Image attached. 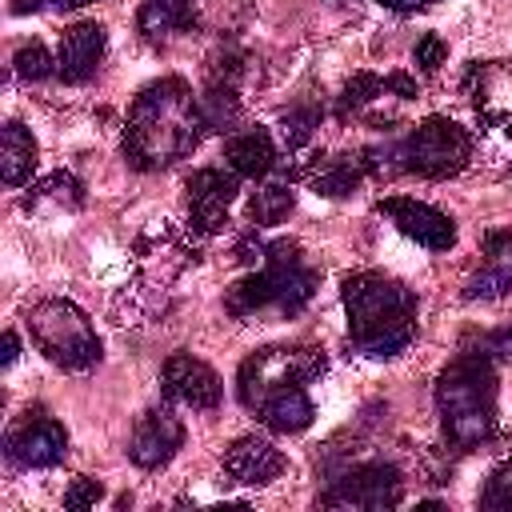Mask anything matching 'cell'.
Returning <instances> with one entry per match:
<instances>
[{"label": "cell", "mask_w": 512, "mask_h": 512, "mask_svg": "<svg viewBox=\"0 0 512 512\" xmlns=\"http://www.w3.org/2000/svg\"><path fill=\"white\" fill-rule=\"evenodd\" d=\"M204 132L208 124L200 116V96H192V84L184 76H160L136 92L120 148L136 172H160L192 156Z\"/></svg>", "instance_id": "1"}, {"label": "cell", "mask_w": 512, "mask_h": 512, "mask_svg": "<svg viewBox=\"0 0 512 512\" xmlns=\"http://www.w3.org/2000/svg\"><path fill=\"white\" fill-rule=\"evenodd\" d=\"M348 344L360 356L392 360L416 340V292L384 272H352L340 288Z\"/></svg>", "instance_id": "2"}, {"label": "cell", "mask_w": 512, "mask_h": 512, "mask_svg": "<svg viewBox=\"0 0 512 512\" xmlns=\"http://www.w3.org/2000/svg\"><path fill=\"white\" fill-rule=\"evenodd\" d=\"M496 356H488L480 344L464 348L440 376H436V412L444 440L456 452L480 448L496 436Z\"/></svg>", "instance_id": "3"}, {"label": "cell", "mask_w": 512, "mask_h": 512, "mask_svg": "<svg viewBox=\"0 0 512 512\" xmlns=\"http://www.w3.org/2000/svg\"><path fill=\"white\" fill-rule=\"evenodd\" d=\"M316 284H320V272L304 264L300 244L272 240V244H264V268L236 280L224 292V312L236 320L256 316L264 308H276L280 316H296L316 296Z\"/></svg>", "instance_id": "4"}, {"label": "cell", "mask_w": 512, "mask_h": 512, "mask_svg": "<svg viewBox=\"0 0 512 512\" xmlns=\"http://www.w3.org/2000/svg\"><path fill=\"white\" fill-rule=\"evenodd\" d=\"M28 324V336L32 344L52 360L60 364L64 372H88L100 364L104 356V344L92 328V320L64 296H48V300H36L24 316Z\"/></svg>", "instance_id": "5"}, {"label": "cell", "mask_w": 512, "mask_h": 512, "mask_svg": "<svg viewBox=\"0 0 512 512\" xmlns=\"http://www.w3.org/2000/svg\"><path fill=\"white\" fill-rule=\"evenodd\" d=\"M472 156V136L448 120V116H428L420 120L400 148H392V160H400L396 168L400 172H416V176H428V180H444V176H456Z\"/></svg>", "instance_id": "6"}, {"label": "cell", "mask_w": 512, "mask_h": 512, "mask_svg": "<svg viewBox=\"0 0 512 512\" xmlns=\"http://www.w3.org/2000/svg\"><path fill=\"white\" fill-rule=\"evenodd\" d=\"M324 368H328V360H324L320 348H260V352H252L240 364V372H236V396L252 412L256 400H260V392L268 384H276V380H300V384H308V380L324 376Z\"/></svg>", "instance_id": "7"}, {"label": "cell", "mask_w": 512, "mask_h": 512, "mask_svg": "<svg viewBox=\"0 0 512 512\" xmlns=\"http://www.w3.org/2000/svg\"><path fill=\"white\" fill-rule=\"evenodd\" d=\"M400 500H404V480H400L396 464H388V460L356 464V468L340 472L320 492L324 508H364V512H376V508H396Z\"/></svg>", "instance_id": "8"}, {"label": "cell", "mask_w": 512, "mask_h": 512, "mask_svg": "<svg viewBox=\"0 0 512 512\" xmlns=\"http://www.w3.org/2000/svg\"><path fill=\"white\" fill-rule=\"evenodd\" d=\"M184 192H188V224L200 236H212L228 224V208L240 192V176L232 168H196Z\"/></svg>", "instance_id": "9"}, {"label": "cell", "mask_w": 512, "mask_h": 512, "mask_svg": "<svg viewBox=\"0 0 512 512\" xmlns=\"http://www.w3.org/2000/svg\"><path fill=\"white\" fill-rule=\"evenodd\" d=\"M376 212L388 216L400 236L416 240V244L428 248V252H448V248L456 244V220H452L448 212H440V208L416 200V196H384V200L376 204Z\"/></svg>", "instance_id": "10"}, {"label": "cell", "mask_w": 512, "mask_h": 512, "mask_svg": "<svg viewBox=\"0 0 512 512\" xmlns=\"http://www.w3.org/2000/svg\"><path fill=\"white\" fill-rule=\"evenodd\" d=\"M160 384L164 396L192 408V412H212L224 400V384L216 376V368H208L204 360L188 356V352H172L160 368Z\"/></svg>", "instance_id": "11"}, {"label": "cell", "mask_w": 512, "mask_h": 512, "mask_svg": "<svg viewBox=\"0 0 512 512\" xmlns=\"http://www.w3.org/2000/svg\"><path fill=\"white\" fill-rule=\"evenodd\" d=\"M180 444H184V424L172 412V404H152L128 436V460L152 472V468H164L180 452Z\"/></svg>", "instance_id": "12"}, {"label": "cell", "mask_w": 512, "mask_h": 512, "mask_svg": "<svg viewBox=\"0 0 512 512\" xmlns=\"http://www.w3.org/2000/svg\"><path fill=\"white\" fill-rule=\"evenodd\" d=\"M4 456L16 468H52L68 456V432L52 416H28L4 436Z\"/></svg>", "instance_id": "13"}, {"label": "cell", "mask_w": 512, "mask_h": 512, "mask_svg": "<svg viewBox=\"0 0 512 512\" xmlns=\"http://www.w3.org/2000/svg\"><path fill=\"white\" fill-rule=\"evenodd\" d=\"M108 52V32L96 20H80L72 28H64L60 48H56V80L64 84H84L96 76L100 60Z\"/></svg>", "instance_id": "14"}, {"label": "cell", "mask_w": 512, "mask_h": 512, "mask_svg": "<svg viewBox=\"0 0 512 512\" xmlns=\"http://www.w3.org/2000/svg\"><path fill=\"white\" fill-rule=\"evenodd\" d=\"M252 412L260 416V424H264L268 432H276V436H296V432H304V428L312 424L316 404H312V396L304 392L300 380H276V384H268V388L260 392V400H256Z\"/></svg>", "instance_id": "15"}, {"label": "cell", "mask_w": 512, "mask_h": 512, "mask_svg": "<svg viewBox=\"0 0 512 512\" xmlns=\"http://www.w3.org/2000/svg\"><path fill=\"white\" fill-rule=\"evenodd\" d=\"M284 468H288L284 452L264 436H240L224 448V472L232 476V484L260 488V484H272Z\"/></svg>", "instance_id": "16"}, {"label": "cell", "mask_w": 512, "mask_h": 512, "mask_svg": "<svg viewBox=\"0 0 512 512\" xmlns=\"http://www.w3.org/2000/svg\"><path fill=\"white\" fill-rule=\"evenodd\" d=\"M512 292V228L484 236V268L464 284V300H496Z\"/></svg>", "instance_id": "17"}, {"label": "cell", "mask_w": 512, "mask_h": 512, "mask_svg": "<svg viewBox=\"0 0 512 512\" xmlns=\"http://www.w3.org/2000/svg\"><path fill=\"white\" fill-rule=\"evenodd\" d=\"M224 164H228L240 180H260V176H268V172L280 164L268 128H244V132H232V136L224 140Z\"/></svg>", "instance_id": "18"}, {"label": "cell", "mask_w": 512, "mask_h": 512, "mask_svg": "<svg viewBox=\"0 0 512 512\" xmlns=\"http://www.w3.org/2000/svg\"><path fill=\"white\" fill-rule=\"evenodd\" d=\"M136 32L144 40L200 32V12L192 8V0H144L136 12Z\"/></svg>", "instance_id": "19"}, {"label": "cell", "mask_w": 512, "mask_h": 512, "mask_svg": "<svg viewBox=\"0 0 512 512\" xmlns=\"http://www.w3.org/2000/svg\"><path fill=\"white\" fill-rule=\"evenodd\" d=\"M36 136L20 124V120H8L4 132H0V176L8 188H20L32 172H36Z\"/></svg>", "instance_id": "20"}, {"label": "cell", "mask_w": 512, "mask_h": 512, "mask_svg": "<svg viewBox=\"0 0 512 512\" xmlns=\"http://www.w3.org/2000/svg\"><path fill=\"white\" fill-rule=\"evenodd\" d=\"M360 180H364V164H360V160H352V156L324 160V164L308 176V184L316 188V196H328V200L352 196V192L360 188Z\"/></svg>", "instance_id": "21"}, {"label": "cell", "mask_w": 512, "mask_h": 512, "mask_svg": "<svg viewBox=\"0 0 512 512\" xmlns=\"http://www.w3.org/2000/svg\"><path fill=\"white\" fill-rule=\"evenodd\" d=\"M296 208V192L288 180H272V184H260L248 200V220L256 228H272L280 220H288V212Z\"/></svg>", "instance_id": "22"}, {"label": "cell", "mask_w": 512, "mask_h": 512, "mask_svg": "<svg viewBox=\"0 0 512 512\" xmlns=\"http://www.w3.org/2000/svg\"><path fill=\"white\" fill-rule=\"evenodd\" d=\"M240 96H236V84L228 80H212L200 96V116L208 124V132H232L236 120H240Z\"/></svg>", "instance_id": "23"}, {"label": "cell", "mask_w": 512, "mask_h": 512, "mask_svg": "<svg viewBox=\"0 0 512 512\" xmlns=\"http://www.w3.org/2000/svg\"><path fill=\"white\" fill-rule=\"evenodd\" d=\"M80 200H84L80 180H72L68 172H52L48 180H40V184L24 196V208H28V212H32V208H44V204H56V208H80Z\"/></svg>", "instance_id": "24"}, {"label": "cell", "mask_w": 512, "mask_h": 512, "mask_svg": "<svg viewBox=\"0 0 512 512\" xmlns=\"http://www.w3.org/2000/svg\"><path fill=\"white\" fill-rule=\"evenodd\" d=\"M12 72H16L20 80H28V84H36V80H52V76H56V56H52L40 40L20 44V48L12 52Z\"/></svg>", "instance_id": "25"}, {"label": "cell", "mask_w": 512, "mask_h": 512, "mask_svg": "<svg viewBox=\"0 0 512 512\" xmlns=\"http://www.w3.org/2000/svg\"><path fill=\"white\" fill-rule=\"evenodd\" d=\"M320 108H312V104H296V108H288L284 112V144H288V152H296V148H304L308 140H312V132L320 128Z\"/></svg>", "instance_id": "26"}, {"label": "cell", "mask_w": 512, "mask_h": 512, "mask_svg": "<svg viewBox=\"0 0 512 512\" xmlns=\"http://www.w3.org/2000/svg\"><path fill=\"white\" fill-rule=\"evenodd\" d=\"M480 508L488 512H512V460L496 464L484 480V492H480Z\"/></svg>", "instance_id": "27"}, {"label": "cell", "mask_w": 512, "mask_h": 512, "mask_svg": "<svg viewBox=\"0 0 512 512\" xmlns=\"http://www.w3.org/2000/svg\"><path fill=\"white\" fill-rule=\"evenodd\" d=\"M376 96H384V76H376V72H356V76L344 84L340 112H356V108L372 104Z\"/></svg>", "instance_id": "28"}, {"label": "cell", "mask_w": 512, "mask_h": 512, "mask_svg": "<svg viewBox=\"0 0 512 512\" xmlns=\"http://www.w3.org/2000/svg\"><path fill=\"white\" fill-rule=\"evenodd\" d=\"M100 500H104V484L92 480V476H76V480L68 484V492H64V508H68V512H84V508H92V504H100Z\"/></svg>", "instance_id": "29"}, {"label": "cell", "mask_w": 512, "mask_h": 512, "mask_svg": "<svg viewBox=\"0 0 512 512\" xmlns=\"http://www.w3.org/2000/svg\"><path fill=\"white\" fill-rule=\"evenodd\" d=\"M412 60H416L420 72H436V68L448 60V44H444L436 32H424V36L416 40V48H412Z\"/></svg>", "instance_id": "30"}, {"label": "cell", "mask_w": 512, "mask_h": 512, "mask_svg": "<svg viewBox=\"0 0 512 512\" xmlns=\"http://www.w3.org/2000/svg\"><path fill=\"white\" fill-rule=\"evenodd\" d=\"M384 92H396L400 100H412L416 96V80L408 72H388L384 76Z\"/></svg>", "instance_id": "31"}, {"label": "cell", "mask_w": 512, "mask_h": 512, "mask_svg": "<svg viewBox=\"0 0 512 512\" xmlns=\"http://www.w3.org/2000/svg\"><path fill=\"white\" fill-rule=\"evenodd\" d=\"M380 8H388V12H400V16H408V12H420V8H428V4H436V0H376Z\"/></svg>", "instance_id": "32"}, {"label": "cell", "mask_w": 512, "mask_h": 512, "mask_svg": "<svg viewBox=\"0 0 512 512\" xmlns=\"http://www.w3.org/2000/svg\"><path fill=\"white\" fill-rule=\"evenodd\" d=\"M16 356H20V340H16V332H4V368H12Z\"/></svg>", "instance_id": "33"}]
</instances>
